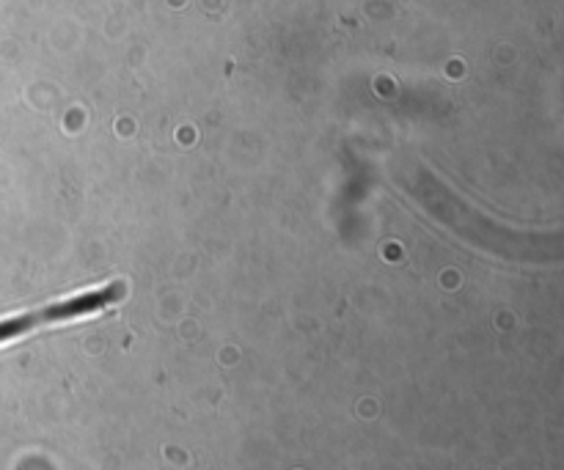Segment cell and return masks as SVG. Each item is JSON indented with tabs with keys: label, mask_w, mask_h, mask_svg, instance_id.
I'll use <instances>...</instances> for the list:
<instances>
[{
	"label": "cell",
	"mask_w": 564,
	"mask_h": 470,
	"mask_svg": "<svg viewBox=\"0 0 564 470\" xmlns=\"http://www.w3.org/2000/svg\"><path fill=\"white\" fill-rule=\"evenodd\" d=\"M127 297L124 281H110V284L97 286V289L75 292L69 297H61V300L47 303V306H39L33 311L14 314V317L0 319V347L11 345V341H20L25 336L36 334V330L55 328V325H69L77 319L97 317L105 314L108 308L119 306Z\"/></svg>",
	"instance_id": "cell-1"
}]
</instances>
